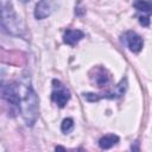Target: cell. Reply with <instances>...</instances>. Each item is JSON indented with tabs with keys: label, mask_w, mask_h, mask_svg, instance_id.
I'll return each mask as SVG.
<instances>
[{
	"label": "cell",
	"mask_w": 152,
	"mask_h": 152,
	"mask_svg": "<svg viewBox=\"0 0 152 152\" xmlns=\"http://www.w3.org/2000/svg\"><path fill=\"white\" fill-rule=\"evenodd\" d=\"M1 8V27L2 30L13 36H23L24 26L14 12L11 0H0Z\"/></svg>",
	"instance_id": "6da1fadb"
},
{
	"label": "cell",
	"mask_w": 152,
	"mask_h": 152,
	"mask_svg": "<svg viewBox=\"0 0 152 152\" xmlns=\"http://www.w3.org/2000/svg\"><path fill=\"white\" fill-rule=\"evenodd\" d=\"M19 109L26 126L32 127L38 118V97L31 84H27L25 88V93L21 97Z\"/></svg>",
	"instance_id": "7a4b0ae2"
},
{
	"label": "cell",
	"mask_w": 152,
	"mask_h": 152,
	"mask_svg": "<svg viewBox=\"0 0 152 152\" xmlns=\"http://www.w3.org/2000/svg\"><path fill=\"white\" fill-rule=\"evenodd\" d=\"M52 84H53L52 86L53 90L51 94V99L59 108H63L68 103V101L70 100V93L58 80H53Z\"/></svg>",
	"instance_id": "3957f363"
},
{
	"label": "cell",
	"mask_w": 152,
	"mask_h": 152,
	"mask_svg": "<svg viewBox=\"0 0 152 152\" xmlns=\"http://www.w3.org/2000/svg\"><path fill=\"white\" fill-rule=\"evenodd\" d=\"M58 0H39L34 7V18L38 20L48 18L57 7Z\"/></svg>",
	"instance_id": "277c9868"
},
{
	"label": "cell",
	"mask_w": 152,
	"mask_h": 152,
	"mask_svg": "<svg viewBox=\"0 0 152 152\" xmlns=\"http://www.w3.org/2000/svg\"><path fill=\"white\" fill-rule=\"evenodd\" d=\"M1 94H2V97L6 102H8L10 104L19 108L21 97L19 95V91H18L17 87L13 83H2Z\"/></svg>",
	"instance_id": "5b68a950"
},
{
	"label": "cell",
	"mask_w": 152,
	"mask_h": 152,
	"mask_svg": "<svg viewBox=\"0 0 152 152\" xmlns=\"http://www.w3.org/2000/svg\"><path fill=\"white\" fill-rule=\"evenodd\" d=\"M122 42L127 45V48L132 52H139L142 49V39L139 34H137L133 31H128L124 34Z\"/></svg>",
	"instance_id": "8992f818"
},
{
	"label": "cell",
	"mask_w": 152,
	"mask_h": 152,
	"mask_svg": "<svg viewBox=\"0 0 152 152\" xmlns=\"http://www.w3.org/2000/svg\"><path fill=\"white\" fill-rule=\"evenodd\" d=\"M126 89H127V78L125 77V78L121 80V82L118 86H115V88L113 90L103 94L101 96V99L102 97H104V99H118V97H120V96H122L125 94Z\"/></svg>",
	"instance_id": "52a82bcc"
},
{
	"label": "cell",
	"mask_w": 152,
	"mask_h": 152,
	"mask_svg": "<svg viewBox=\"0 0 152 152\" xmlns=\"http://www.w3.org/2000/svg\"><path fill=\"white\" fill-rule=\"evenodd\" d=\"M83 37H84V33L81 30H66L63 36V40L68 45H75Z\"/></svg>",
	"instance_id": "ba28073f"
},
{
	"label": "cell",
	"mask_w": 152,
	"mask_h": 152,
	"mask_svg": "<svg viewBox=\"0 0 152 152\" xmlns=\"http://www.w3.org/2000/svg\"><path fill=\"white\" fill-rule=\"evenodd\" d=\"M133 7L137 11L142 12L148 17L152 14V0H134Z\"/></svg>",
	"instance_id": "9c48e42d"
},
{
	"label": "cell",
	"mask_w": 152,
	"mask_h": 152,
	"mask_svg": "<svg viewBox=\"0 0 152 152\" xmlns=\"http://www.w3.org/2000/svg\"><path fill=\"white\" fill-rule=\"evenodd\" d=\"M118 142H119V137L118 135H115V134H107V135H103L99 140V146L102 150H108V148H110L112 146H114Z\"/></svg>",
	"instance_id": "30bf717a"
},
{
	"label": "cell",
	"mask_w": 152,
	"mask_h": 152,
	"mask_svg": "<svg viewBox=\"0 0 152 152\" xmlns=\"http://www.w3.org/2000/svg\"><path fill=\"white\" fill-rule=\"evenodd\" d=\"M108 81H109V78H108V76L104 74L103 70H100V71L96 74L95 83L97 84V87H103V86H106V84L108 83Z\"/></svg>",
	"instance_id": "8fae6325"
},
{
	"label": "cell",
	"mask_w": 152,
	"mask_h": 152,
	"mask_svg": "<svg viewBox=\"0 0 152 152\" xmlns=\"http://www.w3.org/2000/svg\"><path fill=\"white\" fill-rule=\"evenodd\" d=\"M74 128V120L71 118H66L62 121V125H61V129L63 133H69L71 129Z\"/></svg>",
	"instance_id": "7c38bea8"
},
{
	"label": "cell",
	"mask_w": 152,
	"mask_h": 152,
	"mask_svg": "<svg viewBox=\"0 0 152 152\" xmlns=\"http://www.w3.org/2000/svg\"><path fill=\"white\" fill-rule=\"evenodd\" d=\"M83 97H84L87 101H90V102H95V101H99V100H100V95H99V94H93V93L83 94Z\"/></svg>",
	"instance_id": "4fadbf2b"
},
{
	"label": "cell",
	"mask_w": 152,
	"mask_h": 152,
	"mask_svg": "<svg viewBox=\"0 0 152 152\" xmlns=\"http://www.w3.org/2000/svg\"><path fill=\"white\" fill-rule=\"evenodd\" d=\"M139 23L142 26H148L150 25V17L148 15H141V17H139Z\"/></svg>",
	"instance_id": "5bb4252c"
},
{
	"label": "cell",
	"mask_w": 152,
	"mask_h": 152,
	"mask_svg": "<svg viewBox=\"0 0 152 152\" xmlns=\"http://www.w3.org/2000/svg\"><path fill=\"white\" fill-rule=\"evenodd\" d=\"M56 150H64V147H62V146H57Z\"/></svg>",
	"instance_id": "9a60e30c"
},
{
	"label": "cell",
	"mask_w": 152,
	"mask_h": 152,
	"mask_svg": "<svg viewBox=\"0 0 152 152\" xmlns=\"http://www.w3.org/2000/svg\"><path fill=\"white\" fill-rule=\"evenodd\" d=\"M20 1H21V2H24V4H26V2H28L30 0H20Z\"/></svg>",
	"instance_id": "2e32d148"
}]
</instances>
